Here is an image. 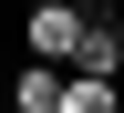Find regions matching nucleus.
Here are the masks:
<instances>
[{
    "instance_id": "nucleus-1",
    "label": "nucleus",
    "mask_w": 124,
    "mask_h": 113,
    "mask_svg": "<svg viewBox=\"0 0 124 113\" xmlns=\"http://www.w3.org/2000/svg\"><path fill=\"white\" fill-rule=\"evenodd\" d=\"M83 21H93L83 0H41V10H31V31H21V41H31V62H62V72H72V41H83Z\"/></svg>"
},
{
    "instance_id": "nucleus-2",
    "label": "nucleus",
    "mask_w": 124,
    "mask_h": 113,
    "mask_svg": "<svg viewBox=\"0 0 124 113\" xmlns=\"http://www.w3.org/2000/svg\"><path fill=\"white\" fill-rule=\"evenodd\" d=\"M72 72H124V31L83 21V41H72Z\"/></svg>"
},
{
    "instance_id": "nucleus-3",
    "label": "nucleus",
    "mask_w": 124,
    "mask_h": 113,
    "mask_svg": "<svg viewBox=\"0 0 124 113\" xmlns=\"http://www.w3.org/2000/svg\"><path fill=\"white\" fill-rule=\"evenodd\" d=\"M62 113H124L114 103V72H72L62 82Z\"/></svg>"
},
{
    "instance_id": "nucleus-4",
    "label": "nucleus",
    "mask_w": 124,
    "mask_h": 113,
    "mask_svg": "<svg viewBox=\"0 0 124 113\" xmlns=\"http://www.w3.org/2000/svg\"><path fill=\"white\" fill-rule=\"evenodd\" d=\"M10 103H21V113H62V62H31Z\"/></svg>"
},
{
    "instance_id": "nucleus-5",
    "label": "nucleus",
    "mask_w": 124,
    "mask_h": 113,
    "mask_svg": "<svg viewBox=\"0 0 124 113\" xmlns=\"http://www.w3.org/2000/svg\"><path fill=\"white\" fill-rule=\"evenodd\" d=\"M31 10H41V0H31Z\"/></svg>"
},
{
    "instance_id": "nucleus-6",
    "label": "nucleus",
    "mask_w": 124,
    "mask_h": 113,
    "mask_svg": "<svg viewBox=\"0 0 124 113\" xmlns=\"http://www.w3.org/2000/svg\"><path fill=\"white\" fill-rule=\"evenodd\" d=\"M10 113H21V103H10Z\"/></svg>"
}]
</instances>
